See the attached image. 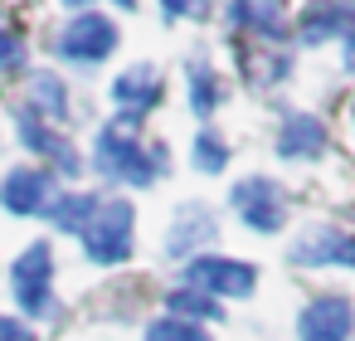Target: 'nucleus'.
Wrapping results in <instances>:
<instances>
[{
    "label": "nucleus",
    "instance_id": "nucleus-3",
    "mask_svg": "<svg viewBox=\"0 0 355 341\" xmlns=\"http://www.w3.org/2000/svg\"><path fill=\"white\" fill-rule=\"evenodd\" d=\"M10 288H15V302H20L30 317H49V312H54V249H49V239H35V244L15 258Z\"/></svg>",
    "mask_w": 355,
    "mask_h": 341
},
{
    "label": "nucleus",
    "instance_id": "nucleus-23",
    "mask_svg": "<svg viewBox=\"0 0 355 341\" xmlns=\"http://www.w3.org/2000/svg\"><path fill=\"white\" fill-rule=\"evenodd\" d=\"M25 59V44L10 35V30H0V69H10V64H20Z\"/></svg>",
    "mask_w": 355,
    "mask_h": 341
},
{
    "label": "nucleus",
    "instance_id": "nucleus-8",
    "mask_svg": "<svg viewBox=\"0 0 355 341\" xmlns=\"http://www.w3.org/2000/svg\"><path fill=\"white\" fill-rule=\"evenodd\" d=\"M59 200V181L44 166H15L0 181V205L10 215H49Z\"/></svg>",
    "mask_w": 355,
    "mask_h": 341
},
{
    "label": "nucleus",
    "instance_id": "nucleus-6",
    "mask_svg": "<svg viewBox=\"0 0 355 341\" xmlns=\"http://www.w3.org/2000/svg\"><path fill=\"white\" fill-rule=\"evenodd\" d=\"M234 210L248 229L258 234H277L287 224V190L272 181V176H248L234 185Z\"/></svg>",
    "mask_w": 355,
    "mask_h": 341
},
{
    "label": "nucleus",
    "instance_id": "nucleus-17",
    "mask_svg": "<svg viewBox=\"0 0 355 341\" xmlns=\"http://www.w3.org/2000/svg\"><path fill=\"white\" fill-rule=\"evenodd\" d=\"M93 210H98V195H59V200H54V210H49V219H54L59 229L78 234V229L93 219Z\"/></svg>",
    "mask_w": 355,
    "mask_h": 341
},
{
    "label": "nucleus",
    "instance_id": "nucleus-25",
    "mask_svg": "<svg viewBox=\"0 0 355 341\" xmlns=\"http://www.w3.org/2000/svg\"><path fill=\"white\" fill-rule=\"evenodd\" d=\"M64 6L69 10H83V6H98V0H64ZM132 6H137V0H122V10H132Z\"/></svg>",
    "mask_w": 355,
    "mask_h": 341
},
{
    "label": "nucleus",
    "instance_id": "nucleus-11",
    "mask_svg": "<svg viewBox=\"0 0 355 341\" xmlns=\"http://www.w3.org/2000/svg\"><path fill=\"white\" fill-rule=\"evenodd\" d=\"M209 239H219V219H214V210L209 205H180L175 210V219H171V229H166V253L171 258H190L195 249H205Z\"/></svg>",
    "mask_w": 355,
    "mask_h": 341
},
{
    "label": "nucleus",
    "instance_id": "nucleus-12",
    "mask_svg": "<svg viewBox=\"0 0 355 341\" xmlns=\"http://www.w3.org/2000/svg\"><path fill=\"white\" fill-rule=\"evenodd\" d=\"M302 40L321 44V40H350L355 44V0H316L302 15Z\"/></svg>",
    "mask_w": 355,
    "mask_h": 341
},
{
    "label": "nucleus",
    "instance_id": "nucleus-13",
    "mask_svg": "<svg viewBox=\"0 0 355 341\" xmlns=\"http://www.w3.org/2000/svg\"><path fill=\"white\" fill-rule=\"evenodd\" d=\"M20 142H25L35 156H49L64 176H78V171H83V156L73 151V142H64V137H59L49 122H40L35 113H20Z\"/></svg>",
    "mask_w": 355,
    "mask_h": 341
},
{
    "label": "nucleus",
    "instance_id": "nucleus-2",
    "mask_svg": "<svg viewBox=\"0 0 355 341\" xmlns=\"http://www.w3.org/2000/svg\"><path fill=\"white\" fill-rule=\"evenodd\" d=\"M78 239H83V253L93 263H103V268L127 263L132 249H137V210H132V200H98V210L78 229Z\"/></svg>",
    "mask_w": 355,
    "mask_h": 341
},
{
    "label": "nucleus",
    "instance_id": "nucleus-24",
    "mask_svg": "<svg viewBox=\"0 0 355 341\" xmlns=\"http://www.w3.org/2000/svg\"><path fill=\"white\" fill-rule=\"evenodd\" d=\"M0 341H35V331H30L20 317H6V312H0Z\"/></svg>",
    "mask_w": 355,
    "mask_h": 341
},
{
    "label": "nucleus",
    "instance_id": "nucleus-19",
    "mask_svg": "<svg viewBox=\"0 0 355 341\" xmlns=\"http://www.w3.org/2000/svg\"><path fill=\"white\" fill-rule=\"evenodd\" d=\"M190 108H195V117H209L214 108H219V88H214V74L195 59L190 64Z\"/></svg>",
    "mask_w": 355,
    "mask_h": 341
},
{
    "label": "nucleus",
    "instance_id": "nucleus-7",
    "mask_svg": "<svg viewBox=\"0 0 355 341\" xmlns=\"http://www.w3.org/2000/svg\"><path fill=\"white\" fill-rule=\"evenodd\" d=\"M287 258L297 268H326V263H340V268H355V234L350 229H336V224H311L292 239Z\"/></svg>",
    "mask_w": 355,
    "mask_h": 341
},
{
    "label": "nucleus",
    "instance_id": "nucleus-22",
    "mask_svg": "<svg viewBox=\"0 0 355 341\" xmlns=\"http://www.w3.org/2000/svg\"><path fill=\"white\" fill-rule=\"evenodd\" d=\"M166 20H205L209 15V0H161Z\"/></svg>",
    "mask_w": 355,
    "mask_h": 341
},
{
    "label": "nucleus",
    "instance_id": "nucleus-1",
    "mask_svg": "<svg viewBox=\"0 0 355 341\" xmlns=\"http://www.w3.org/2000/svg\"><path fill=\"white\" fill-rule=\"evenodd\" d=\"M93 166H98L107 181H117V185H151V181L166 171V151H161V147H141V142H137V127L107 122V127L98 132Z\"/></svg>",
    "mask_w": 355,
    "mask_h": 341
},
{
    "label": "nucleus",
    "instance_id": "nucleus-14",
    "mask_svg": "<svg viewBox=\"0 0 355 341\" xmlns=\"http://www.w3.org/2000/svg\"><path fill=\"white\" fill-rule=\"evenodd\" d=\"M321 147H326V122L321 117H311V113L282 117V132H277V156L282 161H311V156H321Z\"/></svg>",
    "mask_w": 355,
    "mask_h": 341
},
{
    "label": "nucleus",
    "instance_id": "nucleus-16",
    "mask_svg": "<svg viewBox=\"0 0 355 341\" xmlns=\"http://www.w3.org/2000/svg\"><path fill=\"white\" fill-rule=\"evenodd\" d=\"M30 108H35L40 122H44V117L64 122V117H69V88H64V78H59V74H35V78H30Z\"/></svg>",
    "mask_w": 355,
    "mask_h": 341
},
{
    "label": "nucleus",
    "instance_id": "nucleus-21",
    "mask_svg": "<svg viewBox=\"0 0 355 341\" xmlns=\"http://www.w3.org/2000/svg\"><path fill=\"white\" fill-rule=\"evenodd\" d=\"M224 161H229V147H224V137L205 127V132L195 137V166L214 176V171H224Z\"/></svg>",
    "mask_w": 355,
    "mask_h": 341
},
{
    "label": "nucleus",
    "instance_id": "nucleus-9",
    "mask_svg": "<svg viewBox=\"0 0 355 341\" xmlns=\"http://www.w3.org/2000/svg\"><path fill=\"white\" fill-rule=\"evenodd\" d=\"M161 69L156 64H132L127 74H117V83H112V98H117V108H122V117L117 122H127V127H137L156 103H161Z\"/></svg>",
    "mask_w": 355,
    "mask_h": 341
},
{
    "label": "nucleus",
    "instance_id": "nucleus-4",
    "mask_svg": "<svg viewBox=\"0 0 355 341\" xmlns=\"http://www.w3.org/2000/svg\"><path fill=\"white\" fill-rule=\"evenodd\" d=\"M117 49V25L98 10H78L59 35H54V54L69 64H103Z\"/></svg>",
    "mask_w": 355,
    "mask_h": 341
},
{
    "label": "nucleus",
    "instance_id": "nucleus-15",
    "mask_svg": "<svg viewBox=\"0 0 355 341\" xmlns=\"http://www.w3.org/2000/svg\"><path fill=\"white\" fill-rule=\"evenodd\" d=\"M229 20L239 30H253V35L277 40L282 35V0H229Z\"/></svg>",
    "mask_w": 355,
    "mask_h": 341
},
{
    "label": "nucleus",
    "instance_id": "nucleus-5",
    "mask_svg": "<svg viewBox=\"0 0 355 341\" xmlns=\"http://www.w3.org/2000/svg\"><path fill=\"white\" fill-rule=\"evenodd\" d=\"M180 288H195L205 297H248L258 288V268L253 263H239V258H224V253H200L185 263V283Z\"/></svg>",
    "mask_w": 355,
    "mask_h": 341
},
{
    "label": "nucleus",
    "instance_id": "nucleus-10",
    "mask_svg": "<svg viewBox=\"0 0 355 341\" xmlns=\"http://www.w3.org/2000/svg\"><path fill=\"white\" fill-rule=\"evenodd\" d=\"M350 331H355V307L340 292L306 302V312L297 317V336L302 341H350Z\"/></svg>",
    "mask_w": 355,
    "mask_h": 341
},
{
    "label": "nucleus",
    "instance_id": "nucleus-20",
    "mask_svg": "<svg viewBox=\"0 0 355 341\" xmlns=\"http://www.w3.org/2000/svg\"><path fill=\"white\" fill-rule=\"evenodd\" d=\"M146 341H214L200 322H180V317H161L146 326Z\"/></svg>",
    "mask_w": 355,
    "mask_h": 341
},
{
    "label": "nucleus",
    "instance_id": "nucleus-18",
    "mask_svg": "<svg viewBox=\"0 0 355 341\" xmlns=\"http://www.w3.org/2000/svg\"><path fill=\"white\" fill-rule=\"evenodd\" d=\"M166 312L180 317V322H195V317H209V322H214V317H224L219 302L205 297V292H195V288H175V292L166 297Z\"/></svg>",
    "mask_w": 355,
    "mask_h": 341
}]
</instances>
